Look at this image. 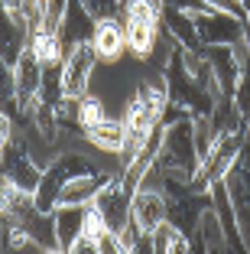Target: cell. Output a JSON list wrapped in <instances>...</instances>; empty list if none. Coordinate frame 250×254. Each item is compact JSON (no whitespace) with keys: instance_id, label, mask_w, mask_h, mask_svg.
I'll return each instance as SVG.
<instances>
[{"instance_id":"obj_12","label":"cell","mask_w":250,"mask_h":254,"mask_svg":"<svg viewBox=\"0 0 250 254\" xmlns=\"http://www.w3.org/2000/svg\"><path fill=\"white\" fill-rule=\"evenodd\" d=\"M162 26L169 30V36L176 39L179 49H189V53H199L201 39H199V30H195V16L189 10H176V7H162Z\"/></svg>"},{"instance_id":"obj_15","label":"cell","mask_w":250,"mask_h":254,"mask_svg":"<svg viewBox=\"0 0 250 254\" xmlns=\"http://www.w3.org/2000/svg\"><path fill=\"white\" fill-rule=\"evenodd\" d=\"M195 238H201L205 251H231L228 232H224V225H221V218H218L211 202H208L205 209H201V215H199V235H195Z\"/></svg>"},{"instance_id":"obj_11","label":"cell","mask_w":250,"mask_h":254,"mask_svg":"<svg viewBox=\"0 0 250 254\" xmlns=\"http://www.w3.org/2000/svg\"><path fill=\"white\" fill-rule=\"evenodd\" d=\"M201 56L208 59L214 72V82H218V91L221 95H231L241 78V62L234 56V46H201Z\"/></svg>"},{"instance_id":"obj_6","label":"cell","mask_w":250,"mask_h":254,"mask_svg":"<svg viewBox=\"0 0 250 254\" xmlns=\"http://www.w3.org/2000/svg\"><path fill=\"white\" fill-rule=\"evenodd\" d=\"M166 212H169V199L162 189H147L137 186L130 199V218L140 232H156L162 222H166Z\"/></svg>"},{"instance_id":"obj_17","label":"cell","mask_w":250,"mask_h":254,"mask_svg":"<svg viewBox=\"0 0 250 254\" xmlns=\"http://www.w3.org/2000/svg\"><path fill=\"white\" fill-rule=\"evenodd\" d=\"M231 98H234L237 111H241L244 124H247V130H250V65L241 68V78H237V85H234V91H231Z\"/></svg>"},{"instance_id":"obj_14","label":"cell","mask_w":250,"mask_h":254,"mask_svg":"<svg viewBox=\"0 0 250 254\" xmlns=\"http://www.w3.org/2000/svg\"><path fill=\"white\" fill-rule=\"evenodd\" d=\"M85 137H88L101 153H114V157H120L124 140H127L124 118H101V121H95L91 127H85Z\"/></svg>"},{"instance_id":"obj_10","label":"cell","mask_w":250,"mask_h":254,"mask_svg":"<svg viewBox=\"0 0 250 254\" xmlns=\"http://www.w3.org/2000/svg\"><path fill=\"white\" fill-rule=\"evenodd\" d=\"M110 180H114V173H107V170H85V173H78V176H72V180L62 186L59 205L62 202H65V205H91V202L98 199V192H101Z\"/></svg>"},{"instance_id":"obj_9","label":"cell","mask_w":250,"mask_h":254,"mask_svg":"<svg viewBox=\"0 0 250 254\" xmlns=\"http://www.w3.org/2000/svg\"><path fill=\"white\" fill-rule=\"evenodd\" d=\"M91 49L98 53L101 62H114L120 56H127V33H124V20L120 16H101L91 36Z\"/></svg>"},{"instance_id":"obj_21","label":"cell","mask_w":250,"mask_h":254,"mask_svg":"<svg viewBox=\"0 0 250 254\" xmlns=\"http://www.w3.org/2000/svg\"><path fill=\"white\" fill-rule=\"evenodd\" d=\"M10 140H13V118H10V111L0 108V150L7 147Z\"/></svg>"},{"instance_id":"obj_1","label":"cell","mask_w":250,"mask_h":254,"mask_svg":"<svg viewBox=\"0 0 250 254\" xmlns=\"http://www.w3.org/2000/svg\"><path fill=\"white\" fill-rule=\"evenodd\" d=\"M120 20H124V33H127V49L133 56L147 59L162 30V7H156L150 0H130L120 13Z\"/></svg>"},{"instance_id":"obj_18","label":"cell","mask_w":250,"mask_h":254,"mask_svg":"<svg viewBox=\"0 0 250 254\" xmlns=\"http://www.w3.org/2000/svg\"><path fill=\"white\" fill-rule=\"evenodd\" d=\"M0 108L13 111L16 108V95H13V65L0 56Z\"/></svg>"},{"instance_id":"obj_4","label":"cell","mask_w":250,"mask_h":254,"mask_svg":"<svg viewBox=\"0 0 250 254\" xmlns=\"http://www.w3.org/2000/svg\"><path fill=\"white\" fill-rule=\"evenodd\" d=\"M43 91V62L30 46L20 53V59L13 62V95H16V111H26L39 101Z\"/></svg>"},{"instance_id":"obj_8","label":"cell","mask_w":250,"mask_h":254,"mask_svg":"<svg viewBox=\"0 0 250 254\" xmlns=\"http://www.w3.org/2000/svg\"><path fill=\"white\" fill-rule=\"evenodd\" d=\"M0 173H7V176L23 189V192H33V189L39 186L43 166L33 163V157L20 147V140H10L7 147L0 150Z\"/></svg>"},{"instance_id":"obj_2","label":"cell","mask_w":250,"mask_h":254,"mask_svg":"<svg viewBox=\"0 0 250 254\" xmlns=\"http://www.w3.org/2000/svg\"><path fill=\"white\" fill-rule=\"evenodd\" d=\"M195 16V30H199V39L205 46H237L247 39V20L244 16H234L228 10H201Z\"/></svg>"},{"instance_id":"obj_5","label":"cell","mask_w":250,"mask_h":254,"mask_svg":"<svg viewBox=\"0 0 250 254\" xmlns=\"http://www.w3.org/2000/svg\"><path fill=\"white\" fill-rule=\"evenodd\" d=\"M130 199H133V189H127L124 183H120V176H114V180L98 192V199L91 202V205L101 212L104 225L117 235L120 228L130 225Z\"/></svg>"},{"instance_id":"obj_16","label":"cell","mask_w":250,"mask_h":254,"mask_svg":"<svg viewBox=\"0 0 250 254\" xmlns=\"http://www.w3.org/2000/svg\"><path fill=\"white\" fill-rule=\"evenodd\" d=\"M150 235H153V251H159V254H185V251H192V238L182 232V228H176L169 218Z\"/></svg>"},{"instance_id":"obj_13","label":"cell","mask_w":250,"mask_h":254,"mask_svg":"<svg viewBox=\"0 0 250 254\" xmlns=\"http://www.w3.org/2000/svg\"><path fill=\"white\" fill-rule=\"evenodd\" d=\"M55 215V235H59V251L72 254V245L81 238L85 232V215H88V205H55L52 209Z\"/></svg>"},{"instance_id":"obj_19","label":"cell","mask_w":250,"mask_h":254,"mask_svg":"<svg viewBox=\"0 0 250 254\" xmlns=\"http://www.w3.org/2000/svg\"><path fill=\"white\" fill-rule=\"evenodd\" d=\"M208 7H214V10H228V13H234V16H244L247 20V7H244L241 0H205Z\"/></svg>"},{"instance_id":"obj_22","label":"cell","mask_w":250,"mask_h":254,"mask_svg":"<svg viewBox=\"0 0 250 254\" xmlns=\"http://www.w3.org/2000/svg\"><path fill=\"white\" fill-rule=\"evenodd\" d=\"M3 7H7L10 13L16 16V13H20V7H23V0H3Z\"/></svg>"},{"instance_id":"obj_7","label":"cell","mask_w":250,"mask_h":254,"mask_svg":"<svg viewBox=\"0 0 250 254\" xmlns=\"http://www.w3.org/2000/svg\"><path fill=\"white\" fill-rule=\"evenodd\" d=\"M95 26H98V16L91 13L81 0H68V3H65V13H62V23H59L62 56H65L72 46H78V43H91Z\"/></svg>"},{"instance_id":"obj_3","label":"cell","mask_w":250,"mask_h":254,"mask_svg":"<svg viewBox=\"0 0 250 254\" xmlns=\"http://www.w3.org/2000/svg\"><path fill=\"white\" fill-rule=\"evenodd\" d=\"M98 53L91 49V43H78L62 56V88L65 98H81L91 88V75L98 68Z\"/></svg>"},{"instance_id":"obj_20","label":"cell","mask_w":250,"mask_h":254,"mask_svg":"<svg viewBox=\"0 0 250 254\" xmlns=\"http://www.w3.org/2000/svg\"><path fill=\"white\" fill-rule=\"evenodd\" d=\"M162 7H176V10H189V13H201L208 10L205 0H162Z\"/></svg>"}]
</instances>
